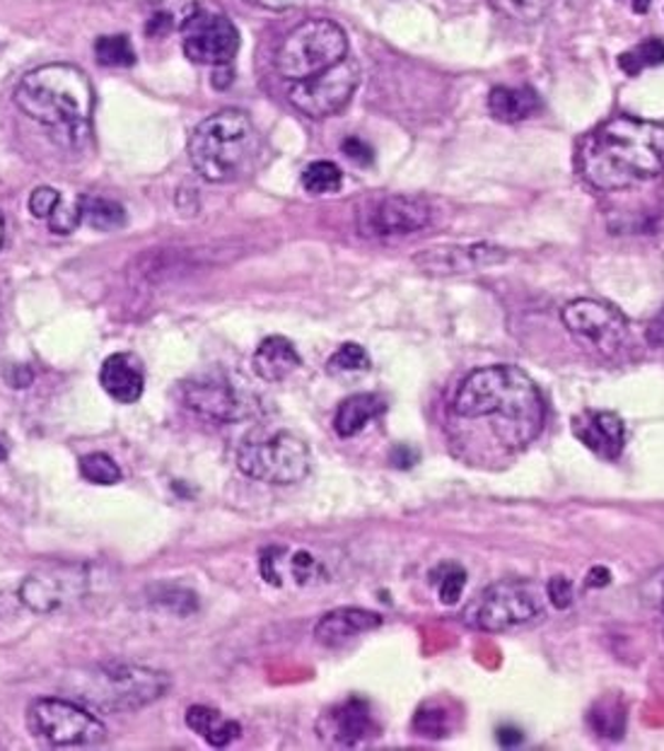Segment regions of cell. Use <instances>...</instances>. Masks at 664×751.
Here are the masks:
<instances>
[{
    "instance_id": "1",
    "label": "cell",
    "mask_w": 664,
    "mask_h": 751,
    "mask_svg": "<svg viewBox=\"0 0 664 751\" xmlns=\"http://www.w3.org/2000/svg\"><path fill=\"white\" fill-rule=\"evenodd\" d=\"M580 174L599 191H619L664 172V126L635 116H611L580 146Z\"/></svg>"
},
{
    "instance_id": "2",
    "label": "cell",
    "mask_w": 664,
    "mask_h": 751,
    "mask_svg": "<svg viewBox=\"0 0 664 751\" xmlns=\"http://www.w3.org/2000/svg\"><path fill=\"white\" fill-rule=\"evenodd\" d=\"M452 411L460 419L496 421V437L510 449L529 445L546 419L539 387L515 366H488L468 374Z\"/></svg>"
},
{
    "instance_id": "3",
    "label": "cell",
    "mask_w": 664,
    "mask_h": 751,
    "mask_svg": "<svg viewBox=\"0 0 664 751\" xmlns=\"http://www.w3.org/2000/svg\"><path fill=\"white\" fill-rule=\"evenodd\" d=\"M15 105L32 121L46 126L59 144L77 148L89 136L95 93L81 68L71 63H49L18 83Z\"/></svg>"
},
{
    "instance_id": "4",
    "label": "cell",
    "mask_w": 664,
    "mask_h": 751,
    "mask_svg": "<svg viewBox=\"0 0 664 751\" xmlns=\"http://www.w3.org/2000/svg\"><path fill=\"white\" fill-rule=\"evenodd\" d=\"M262 138L242 109H220L189 138V160L205 181L225 184L254 170Z\"/></svg>"
},
{
    "instance_id": "5",
    "label": "cell",
    "mask_w": 664,
    "mask_h": 751,
    "mask_svg": "<svg viewBox=\"0 0 664 751\" xmlns=\"http://www.w3.org/2000/svg\"><path fill=\"white\" fill-rule=\"evenodd\" d=\"M169 675L158 669L102 663L68 677V691L85 708L107 710V713H128L158 701L169 689Z\"/></svg>"
},
{
    "instance_id": "6",
    "label": "cell",
    "mask_w": 664,
    "mask_h": 751,
    "mask_svg": "<svg viewBox=\"0 0 664 751\" xmlns=\"http://www.w3.org/2000/svg\"><path fill=\"white\" fill-rule=\"evenodd\" d=\"M348 56V36L334 20H307L283 39L276 51V71L291 83L307 81Z\"/></svg>"
},
{
    "instance_id": "7",
    "label": "cell",
    "mask_w": 664,
    "mask_h": 751,
    "mask_svg": "<svg viewBox=\"0 0 664 751\" xmlns=\"http://www.w3.org/2000/svg\"><path fill=\"white\" fill-rule=\"evenodd\" d=\"M544 614L541 592L525 580L493 582L464 609V624L486 633L523 628Z\"/></svg>"
},
{
    "instance_id": "8",
    "label": "cell",
    "mask_w": 664,
    "mask_h": 751,
    "mask_svg": "<svg viewBox=\"0 0 664 751\" xmlns=\"http://www.w3.org/2000/svg\"><path fill=\"white\" fill-rule=\"evenodd\" d=\"M238 466L244 476L273 486L299 484L309 474L312 455L305 440L278 431L266 437H250L238 452Z\"/></svg>"
},
{
    "instance_id": "9",
    "label": "cell",
    "mask_w": 664,
    "mask_h": 751,
    "mask_svg": "<svg viewBox=\"0 0 664 751\" xmlns=\"http://www.w3.org/2000/svg\"><path fill=\"white\" fill-rule=\"evenodd\" d=\"M30 732L51 747H97L107 728L85 706L66 698H36L28 708Z\"/></svg>"
},
{
    "instance_id": "10",
    "label": "cell",
    "mask_w": 664,
    "mask_h": 751,
    "mask_svg": "<svg viewBox=\"0 0 664 751\" xmlns=\"http://www.w3.org/2000/svg\"><path fill=\"white\" fill-rule=\"evenodd\" d=\"M360 85V66L358 61L346 56L338 61L336 66L327 68L324 73L307 77V81L293 83L288 89V99L293 107L303 112L309 119H327L334 116L354 97V93Z\"/></svg>"
},
{
    "instance_id": "11",
    "label": "cell",
    "mask_w": 664,
    "mask_h": 751,
    "mask_svg": "<svg viewBox=\"0 0 664 751\" xmlns=\"http://www.w3.org/2000/svg\"><path fill=\"white\" fill-rule=\"evenodd\" d=\"M181 44L191 63L228 66L240 51V32L223 12L193 8L181 22Z\"/></svg>"
},
{
    "instance_id": "12",
    "label": "cell",
    "mask_w": 664,
    "mask_h": 751,
    "mask_svg": "<svg viewBox=\"0 0 664 751\" xmlns=\"http://www.w3.org/2000/svg\"><path fill=\"white\" fill-rule=\"evenodd\" d=\"M181 396L191 411L213 421H242L252 413V394H246L228 372L218 368L191 374L181 384Z\"/></svg>"
},
{
    "instance_id": "13",
    "label": "cell",
    "mask_w": 664,
    "mask_h": 751,
    "mask_svg": "<svg viewBox=\"0 0 664 751\" xmlns=\"http://www.w3.org/2000/svg\"><path fill=\"white\" fill-rule=\"evenodd\" d=\"M561 319L570 334L599 353H616L629 341V321L616 307L578 297L563 307Z\"/></svg>"
},
{
    "instance_id": "14",
    "label": "cell",
    "mask_w": 664,
    "mask_h": 751,
    "mask_svg": "<svg viewBox=\"0 0 664 751\" xmlns=\"http://www.w3.org/2000/svg\"><path fill=\"white\" fill-rule=\"evenodd\" d=\"M433 220L431 203L409 193H394L360 213V232L368 237H409L425 230Z\"/></svg>"
},
{
    "instance_id": "15",
    "label": "cell",
    "mask_w": 664,
    "mask_h": 751,
    "mask_svg": "<svg viewBox=\"0 0 664 751\" xmlns=\"http://www.w3.org/2000/svg\"><path fill=\"white\" fill-rule=\"evenodd\" d=\"M85 575L75 568H46L32 573L20 585V602L36 614H51L56 609L83 597Z\"/></svg>"
},
{
    "instance_id": "16",
    "label": "cell",
    "mask_w": 664,
    "mask_h": 751,
    "mask_svg": "<svg viewBox=\"0 0 664 751\" xmlns=\"http://www.w3.org/2000/svg\"><path fill=\"white\" fill-rule=\"evenodd\" d=\"M510 258V252L496 247V244H445V247L425 250L413 258L425 274L431 276H460L472 274L488 266H498Z\"/></svg>"
},
{
    "instance_id": "17",
    "label": "cell",
    "mask_w": 664,
    "mask_h": 751,
    "mask_svg": "<svg viewBox=\"0 0 664 751\" xmlns=\"http://www.w3.org/2000/svg\"><path fill=\"white\" fill-rule=\"evenodd\" d=\"M375 718L370 704L354 696L346 701L329 708L317 722V732L322 740L338 747H354L375 734Z\"/></svg>"
},
{
    "instance_id": "18",
    "label": "cell",
    "mask_w": 664,
    "mask_h": 751,
    "mask_svg": "<svg viewBox=\"0 0 664 751\" xmlns=\"http://www.w3.org/2000/svg\"><path fill=\"white\" fill-rule=\"evenodd\" d=\"M580 443L602 459H619L626 445V425L611 411H584L572 423Z\"/></svg>"
},
{
    "instance_id": "19",
    "label": "cell",
    "mask_w": 664,
    "mask_h": 751,
    "mask_svg": "<svg viewBox=\"0 0 664 751\" xmlns=\"http://www.w3.org/2000/svg\"><path fill=\"white\" fill-rule=\"evenodd\" d=\"M380 626H382L380 614L358 606H341L319 618V624L315 626V638L324 647H338Z\"/></svg>"
},
{
    "instance_id": "20",
    "label": "cell",
    "mask_w": 664,
    "mask_h": 751,
    "mask_svg": "<svg viewBox=\"0 0 664 751\" xmlns=\"http://www.w3.org/2000/svg\"><path fill=\"white\" fill-rule=\"evenodd\" d=\"M99 384L119 404H134L146 387V372L134 353H114L102 362Z\"/></svg>"
},
{
    "instance_id": "21",
    "label": "cell",
    "mask_w": 664,
    "mask_h": 751,
    "mask_svg": "<svg viewBox=\"0 0 664 751\" xmlns=\"http://www.w3.org/2000/svg\"><path fill=\"white\" fill-rule=\"evenodd\" d=\"M299 366H303V358L285 336H268L252 356V368L264 382H283Z\"/></svg>"
},
{
    "instance_id": "22",
    "label": "cell",
    "mask_w": 664,
    "mask_h": 751,
    "mask_svg": "<svg viewBox=\"0 0 664 751\" xmlns=\"http://www.w3.org/2000/svg\"><path fill=\"white\" fill-rule=\"evenodd\" d=\"M539 97L529 87L498 85L488 93V112L496 121L519 124L539 112Z\"/></svg>"
},
{
    "instance_id": "23",
    "label": "cell",
    "mask_w": 664,
    "mask_h": 751,
    "mask_svg": "<svg viewBox=\"0 0 664 751\" xmlns=\"http://www.w3.org/2000/svg\"><path fill=\"white\" fill-rule=\"evenodd\" d=\"M384 399L377 394H354L341 401L336 416H334V431L338 437H356L358 433L366 431V425L375 421L380 413H384Z\"/></svg>"
},
{
    "instance_id": "24",
    "label": "cell",
    "mask_w": 664,
    "mask_h": 751,
    "mask_svg": "<svg viewBox=\"0 0 664 751\" xmlns=\"http://www.w3.org/2000/svg\"><path fill=\"white\" fill-rule=\"evenodd\" d=\"M187 724L203 742L211 747H225L240 737V722L225 718L220 710L208 706H191L187 710Z\"/></svg>"
},
{
    "instance_id": "25",
    "label": "cell",
    "mask_w": 664,
    "mask_h": 751,
    "mask_svg": "<svg viewBox=\"0 0 664 751\" xmlns=\"http://www.w3.org/2000/svg\"><path fill=\"white\" fill-rule=\"evenodd\" d=\"M81 218L87 228L99 232H116L126 225L124 205L104 197H81Z\"/></svg>"
},
{
    "instance_id": "26",
    "label": "cell",
    "mask_w": 664,
    "mask_h": 751,
    "mask_svg": "<svg viewBox=\"0 0 664 751\" xmlns=\"http://www.w3.org/2000/svg\"><path fill=\"white\" fill-rule=\"evenodd\" d=\"M95 56L107 68L136 66V51L126 34H104L95 42Z\"/></svg>"
},
{
    "instance_id": "27",
    "label": "cell",
    "mask_w": 664,
    "mask_h": 751,
    "mask_svg": "<svg viewBox=\"0 0 664 751\" xmlns=\"http://www.w3.org/2000/svg\"><path fill=\"white\" fill-rule=\"evenodd\" d=\"M664 63V42L662 39H647V42L633 46L626 54L619 56V66L623 73L637 75L645 68H655Z\"/></svg>"
},
{
    "instance_id": "28",
    "label": "cell",
    "mask_w": 664,
    "mask_h": 751,
    "mask_svg": "<svg viewBox=\"0 0 664 751\" xmlns=\"http://www.w3.org/2000/svg\"><path fill=\"white\" fill-rule=\"evenodd\" d=\"M344 184V174L334 162L319 160L312 162L303 172V187L312 197H324V193H336Z\"/></svg>"
},
{
    "instance_id": "29",
    "label": "cell",
    "mask_w": 664,
    "mask_h": 751,
    "mask_svg": "<svg viewBox=\"0 0 664 751\" xmlns=\"http://www.w3.org/2000/svg\"><path fill=\"white\" fill-rule=\"evenodd\" d=\"M433 585L438 588V597L442 604H457L466 588V571L460 563H442L431 573Z\"/></svg>"
},
{
    "instance_id": "30",
    "label": "cell",
    "mask_w": 664,
    "mask_h": 751,
    "mask_svg": "<svg viewBox=\"0 0 664 751\" xmlns=\"http://www.w3.org/2000/svg\"><path fill=\"white\" fill-rule=\"evenodd\" d=\"M452 728L450 713L440 704H423L413 716V730L419 732L425 740H440L447 737Z\"/></svg>"
},
{
    "instance_id": "31",
    "label": "cell",
    "mask_w": 664,
    "mask_h": 751,
    "mask_svg": "<svg viewBox=\"0 0 664 751\" xmlns=\"http://www.w3.org/2000/svg\"><path fill=\"white\" fill-rule=\"evenodd\" d=\"M81 474L89 484L97 486H114L122 482V469L109 455L104 452H95V455H85L81 459Z\"/></svg>"
},
{
    "instance_id": "32",
    "label": "cell",
    "mask_w": 664,
    "mask_h": 751,
    "mask_svg": "<svg viewBox=\"0 0 664 751\" xmlns=\"http://www.w3.org/2000/svg\"><path fill=\"white\" fill-rule=\"evenodd\" d=\"M590 722L602 737H621L626 728V710L616 701H602L592 708Z\"/></svg>"
},
{
    "instance_id": "33",
    "label": "cell",
    "mask_w": 664,
    "mask_h": 751,
    "mask_svg": "<svg viewBox=\"0 0 664 751\" xmlns=\"http://www.w3.org/2000/svg\"><path fill=\"white\" fill-rule=\"evenodd\" d=\"M500 15L517 22H539L546 12V0H488Z\"/></svg>"
},
{
    "instance_id": "34",
    "label": "cell",
    "mask_w": 664,
    "mask_h": 751,
    "mask_svg": "<svg viewBox=\"0 0 664 751\" xmlns=\"http://www.w3.org/2000/svg\"><path fill=\"white\" fill-rule=\"evenodd\" d=\"M331 372H366L370 368V356L360 343H344L329 358Z\"/></svg>"
},
{
    "instance_id": "35",
    "label": "cell",
    "mask_w": 664,
    "mask_h": 751,
    "mask_svg": "<svg viewBox=\"0 0 664 751\" xmlns=\"http://www.w3.org/2000/svg\"><path fill=\"white\" fill-rule=\"evenodd\" d=\"M83 223V218H81V199L77 201H61L59 209L51 213L49 218V228L59 232V235H71V232Z\"/></svg>"
},
{
    "instance_id": "36",
    "label": "cell",
    "mask_w": 664,
    "mask_h": 751,
    "mask_svg": "<svg viewBox=\"0 0 664 751\" xmlns=\"http://www.w3.org/2000/svg\"><path fill=\"white\" fill-rule=\"evenodd\" d=\"M61 193L56 189H51V187H36L32 193H30V213L34 218H51V213H54L59 205H61Z\"/></svg>"
},
{
    "instance_id": "37",
    "label": "cell",
    "mask_w": 664,
    "mask_h": 751,
    "mask_svg": "<svg viewBox=\"0 0 664 751\" xmlns=\"http://www.w3.org/2000/svg\"><path fill=\"white\" fill-rule=\"evenodd\" d=\"M341 150L348 160H354L358 165H370L372 158H375V152L372 148L366 144V140L358 138V136H348L344 144H341Z\"/></svg>"
},
{
    "instance_id": "38",
    "label": "cell",
    "mask_w": 664,
    "mask_h": 751,
    "mask_svg": "<svg viewBox=\"0 0 664 751\" xmlns=\"http://www.w3.org/2000/svg\"><path fill=\"white\" fill-rule=\"evenodd\" d=\"M546 592H549V600L556 609H568L572 604V585H570V580L563 575L551 578Z\"/></svg>"
},
{
    "instance_id": "39",
    "label": "cell",
    "mask_w": 664,
    "mask_h": 751,
    "mask_svg": "<svg viewBox=\"0 0 664 751\" xmlns=\"http://www.w3.org/2000/svg\"><path fill=\"white\" fill-rule=\"evenodd\" d=\"M172 30H175V15H172V12H167V10L155 12V15L146 24V34L155 36V39L167 36Z\"/></svg>"
},
{
    "instance_id": "40",
    "label": "cell",
    "mask_w": 664,
    "mask_h": 751,
    "mask_svg": "<svg viewBox=\"0 0 664 751\" xmlns=\"http://www.w3.org/2000/svg\"><path fill=\"white\" fill-rule=\"evenodd\" d=\"M246 3L259 6L264 10H288V8H295V6L303 3V0H246Z\"/></svg>"
},
{
    "instance_id": "41",
    "label": "cell",
    "mask_w": 664,
    "mask_h": 751,
    "mask_svg": "<svg viewBox=\"0 0 664 751\" xmlns=\"http://www.w3.org/2000/svg\"><path fill=\"white\" fill-rule=\"evenodd\" d=\"M609 582H611V573L602 565L592 568V571L588 573V588H607Z\"/></svg>"
},
{
    "instance_id": "42",
    "label": "cell",
    "mask_w": 664,
    "mask_h": 751,
    "mask_svg": "<svg viewBox=\"0 0 664 751\" xmlns=\"http://www.w3.org/2000/svg\"><path fill=\"white\" fill-rule=\"evenodd\" d=\"M498 740H500V744L510 747V744H519V740H523V734H519V730H515V728H503L500 734H498Z\"/></svg>"
},
{
    "instance_id": "43",
    "label": "cell",
    "mask_w": 664,
    "mask_h": 751,
    "mask_svg": "<svg viewBox=\"0 0 664 751\" xmlns=\"http://www.w3.org/2000/svg\"><path fill=\"white\" fill-rule=\"evenodd\" d=\"M629 3H631L633 12H637V15H643V12L650 10V3H653V0H629Z\"/></svg>"
},
{
    "instance_id": "44",
    "label": "cell",
    "mask_w": 664,
    "mask_h": 751,
    "mask_svg": "<svg viewBox=\"0 0 664 751\" xmlns=\"http://www.w3.org/2000/svg\"><path fill=\"white\" fill-rule=\"evenodd\" d=\"M3 240H6V223H3V215H0V247H3Z\"/></svg>"
},
{
    "instance_id": "45",
    "label": "cell",
    "mask_w": 664,
    "mask_h": 751,
    "mask_svg": "<svg viewBox=\"0 0 664 751\" xmlns=\"http://www.w3.org/2000/svg\"><path fill=\"white\" fill-rule=\"evenodd\" d=\"M6 459H8V449L3 443H0V462H6Z\"/></svg>"
}]
</instances>
